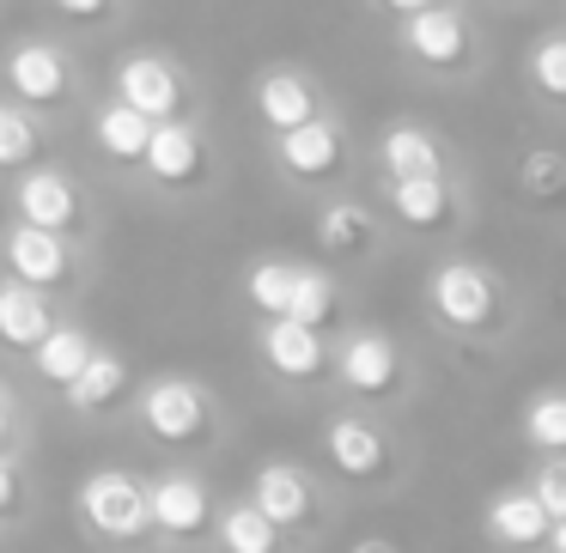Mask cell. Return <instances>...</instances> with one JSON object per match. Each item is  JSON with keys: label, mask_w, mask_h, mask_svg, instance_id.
Segmentation results:
<instances>
[{"label": "cell", "mask_w": 566, "mask_h": 553, "mask_svg": "<svg viewBox=\"0 0 566 553\" xmlns=\"http://www.w3.org/2000/svg\"><path fill=\"white\" fill-rule=\"evenodd\" d=\"M80 511L98 535L111 541H135L153 529V492H140L135 475H92L80 492Z\"/></svg>", "instance_id": "obj_1"}, {"label": "cell", "mask_w": 566, "mask_h": 553, "mask_svg": "<svg viewBox=\"0 0 566 553\" xmlns=\"http://www.w3.org/2000/svg\"><path fill=\"white\" fill-rule=\"evenodd\" d=\"M432 310H439L451 329H481L493 317V280L475 262H451V268L432 274Z\"/></svg>", "instance_id": "obj_2"}, {"label": "cell", "mask_w": 566, "mask_h": 553, "mask_svg": "<svg viewBox=\"0 0 566 553\" xmlns=\"http://www.w3.org/2000/svg\"><path fill=\"white\" fill-rule=\"evenodd\" d=\"M140 414H147V432L165 444H189L201 438V426H208V402H201L196 383L184 377H165L147 390V402H140Z\"/></svg>", "instance_id": "obj_3"}, {"label": "cell", "mask_w": 566, "mask_h": 553, "mask_svg": "<svg viewBox=\"0 0 566 553\" xmlns=\"http://www.w3.org/2000/svg\"><path fill=\"white\" fill-rule=\"evenodd\" d=\"M408 55L427 67H451L457 55L469 50V31L457 13H444V7H420V13H408V31H402Z\"/></svg>", "instance_id": "obj_4"}, {"label": "cell", "mask_w": 566, "mask_h": 553, "mask_svg": "<svg viewBox=\"0 0 566 553\" xmlns=\"http://www.w3.org/2000/svg\"><path fill=\"white\" fill-rule=\"evenodd\" d=\"M7 262H13V280H25V286H55L67 274L62 237H55L50 225H31V220L7 237Z\"/></svg>", "instance_id": "obj_5"}, {"label": "cell", "mask_w": 566, "mask_h": 553, "mask_svg": "<svg viewBox=\"0 0 566 553\" xmlns=\"http://www.w3.org/2000/svg\"><path fill=\"white\" fill-rule=\"evenodd\" d=\"M116 92H123V104H135L140 116H153V123L177 110V74L159 55H135V62L116 67Z\"/></svg>", "instance_id": "obj_6"}, {"label": "cell", "mask_w": 566, "mask_h": 553, "mask_svg": "<svg viewBox=\"0 0 566 553\" xmlns=\"http://www.w3.org/2000/svg\"><path fill=\"white\" fill-rule=\"evenodd\" d=\"M50 334H55V322H50V305L38 298V286H25V280L0 286V341H7V347H31V353H38Z\"/></svg>", "instance_id": "obj_7"}, {"label": "cell", "mask_w": 566, "mask_h": 553, "mask_svg": "<svg viewBox=\"0 0 566 553\" xmlns=\"http://www.w3.org/2000/svg\"><path fill=\"white\" fill-rule=\"evenodd\" d=\"M262 353H269V365L281 371V377H317V365H323L317 329L298 322V317H274L269 334H262Z\"/></svg>", "instance_id": "obj_8"}, {"label": "cell", "mask_w": 566, "mask_h": 553, "mask_svg": "<svg viewBox=\"0 0 566 553\" xmlns=\"http://www.w3.org/2000/svg\"><path fill=\"white\" fill-rule=\"evenodd\" d=\"M281 164L293 177H335V164H342V135L311 116V123H298L281 135Z\"/></svg>", "instance_id": "obj_9"}, {"label": "cell", "mask_w": 566, "mask_h": 553, "mask_svg": "<svg viewBox=\"0 0 566 553\" xmlns=\"http://www.w3.org/2000/svg\"><path fill=\"white\" fill-rule=\"evenodd\" d=\"M488 529H493V541H505V547H536V541L554 535V517H548V504H542L536 492H500Z\"/></svg>", "instance_id": "obj_10"}, {"label": "cell", "mask_w": 566, "mask_h": 553, "mask_svg": "<svg viewBox=\"0 0 566 553\" xmlns=\"http://www.w3.org/2000/svg\"><path fill=\"white\" fill-rule=\"evenodd\" d=\"M7 79H13V92L25 104H55L67 92V67H62V55H55L50 43H25V50H13Z\"/></svg>", "instance_id": "obj_11"}, {"label": "cell", "mask_w": 566, "mask_h": 553, "mask_svg": "<svg viewBox=\"0 0 566 553\" xmlns=\"http://www.w3.org/2000/svg\"><path fill=\"white\" fill-rule=\"evenodd\" d=\"M342 377L354 383L359 395H390L396 390V347L384 334H354L342 347Z\"/></svg>", "instance_id": "obj_12"}, {"label": "cell", "mask_w": 566, "mask_h": 553, "mask_svg": "<svg viewBox=\"0 0 566 553\" xmlns=\"http://www.w3.org/2000/svg\"><path fill=\"white\" fill-rule=\"evenodd\" d=\"M19 213H25L31 225L62 232V225L80 213V195H74V183H67L62 171H31L25 183H19Z\"/></svg>", "instance_id": "obj_13"}, {"label": "cell", "mask_w": 566, "mask_h": 553, "mask_svg": "<svg viewBox=\"0 0 566 553\" xmlns=\"http://www.w3.org/2000/svg\"><path fill=\"white\" fill-rule=\"evenodd\" d=\"M153 523L165 529V535H196L201 523H208V492H201V480L189 475H171L153 487Z\"/></svg>", "instance_id": "obj_14"}, {"label": "cell", "mask_w": 566, "mask_h": 553, "mask_svg": "<svg viewBox=\"0 0 566 553\" xmlns=\"http://www.w3.org/2000/svg\"><path fill=\"white\" fill-rule=\"evenodd\" d=\"M256 504L274 517L281 529H293V523H305V511H311V487H305V475H298L293 462H269L256 475Z\"/></svg>", "instance_id": "obj_15"}, {"label": "cell", "mask_w": 566, "mask_h": 553, "mask_svg": "<svg viewBox=\"0 0 566 553\" xmlns=\"http://www.w3.org/2000/svg\"><path fill=\"white\" fill-rule=\"evenodd\" d=\"M147 171L159 183H189L201 171V140L184 123H159L153 128V147H147Z\"/></svg>", "instance_id": "obj_16"}, {"label": "cell", "mask_w": 566, "mask_h": 553, "mask_svg": "<svg viewBox=\"0 0 566 553\" xmlns=\"http://www.w3.org/2000/svg\"><path fill=\"white\" fill-rule=\"evenodd\" d=\"M378 159H384V171H390V183L396 177H439V140H432L427 128L402 123V128L384 135Z\"/></svg>", "instance_id": "obj_17"}, {"label": "cell", "mask_w": 566, "mask_h": 553, "mask_svg": "<svg viewBox=\"0 0 566 553\" xmlns=\"http://www.w3.org/2000/svg\"><path fill=\"white\" fill-rule=\"evenodd\" d=\"M329 462L342 468V475H378L384 468V438L366 426V419H335L329 426Z\"/></svg>", "instance_id": "obj_18"}, {"label": "cell", "mask_w": 566, "mask_h": 553, "mask_svg": "<svg viewBox=\"0 0 566 553\" xmlns=\"http://www.w3.org/2000/svg\"><path fill=\"white\" fill-rule=\"evenodd\" d=\"M256 110H262V123L269 128H298V123H311V86L298 74H269L256 86Z\"/></svg>", "instance_id": "obj_19"}, {"label": "cell", "mask_w": 566, "mask_h": 553, "mask_svg": "<svg viewBox=\"0 0 566 553\" xmlns=\"http://www.w3.org/2000/svg\"><path fill=\"white\" fill-rule=\"evenodd\" d=\"M153 116H140L135 104H111V110L98 116V147L104 152H116V159H147V147H153Z\"/></svg>", "instance_id": "obj_20"}, {"label": "cell", "mask_w": 566, "mask_h": 553, "mask_svg": "<svg viewBox=\"0 0 566 553\" xmlns=\"http://www.w3.org/2000/svg\"><path fill=\"white\" fill-rule=\"evenodd\" d=\"M86 365H92V341H86L80 329H55L50 341L38 347V377H43V383H62V390H74Z\"/></svg>", "instance_id": "obj_21"}, {"label": "cell", "mask_w": 566, "mask_h": 553, "mask_svg": "<svg viewBox=\"0 0 566 553\" xmlns=\"http://www.w3.org/2000/svg\"><path fill=\"white\" fill-rule=\"evenodd\" d=\"M274 535H281V523H274V517L262 511L256 499H250V504H232V511L220 517L226 553H274Z\"/></svg>", "instance_id": "obj_22"}, {"label": "cell", "mask_w": 566, "mask_h": 553, "mask_svg": "<svg viewBox=\"0 0 566 553\" xmlns=\"http://www.w3.org/2000/svg\"><path fill=\"white\" fill-rule=\"evenodd\" d=\"M390 201H396V213H402L408 225H439L444 220V208H451V195H444V177H396L390 183Z\"/></svg>", "instance_id": "obj_23"}, {"label": "cell", "mask_w": 566, "mask_h": 553, "mask_svg": "<svg viewBox=\"0 0 566 553\" xmlns=\"http://www.w3.org/2000/svg\"><path fill=\"white\" fill-rule=\"evenodd\" d=\"M123 383H128L123 359H116V353H92V365L80 371V383L67 390V402H74V407H104L116 390H123Z\"/></svg>", "instance_id": "obj_24"}, {"label": "cell", "mask_w": 566, "mask_h": 553, "mask_svg": "<svg viewBox=\"0 0 566 553\" xmlns=\"http://www.w3.org/2000/svg\"><path fill=\"white\" fill-rule=\"evenodd\" d=\"M293 286H298V268H286V262H256V268H250V298H256V310H269V317H286V310H293Z\"/></svg>", "instance_id": "obj_25"}, {"label": "cell", "mask_w": 566, "mask_h": 553, "mask_svg": "<svg viewBox=\"0 0 566 553\" xmlns=\"http://www.w3.org/2000/svg\"><path fill=\"white\" fill-rule=\"evenodd\" d=\"M366 237H371L366 208H354V201H335V208L323 213V244H329L335 256H347V249H366Z\"/></svg>", "instance_id": "obj_26"}, {"label": "cell", "mask_w": 566, "mask_h": 553, "mask_svg": "<svg viewBox=\"0 0 566 553\" xmlns=\"http://www.w3.org/2000/svg\"><path fill=\"white\" fill-rule=\"evenodd\" d=\"M524 432L536 450H566V395H536L524 414Z\"/></svg>", "instance_id": "obj_27"}, {"label": "cell", "mask_w": 566, "mask_h": 553, "mask_svg": "<svg viewBox=\"0 0 566 553\" xmlns=\"http://www.w3.org/2000/svg\"><path fill=\"white\" fill-rule=\"evenodd\" d=\"M329 310H335V286H329V274H317V268H298V286H293V310L286 317H298V322H329Z\"/></svg>", "instance_id": "obj_28"}, {"label": "cell", "mask_w": 566, "mask_h": 553, "mask_svg": "<svg viewBox=\"0 0 566 553\" xmlns=\"http://www.w3.org/2000/svg\"><path fill=\"white\" fill-rule=\"evenodd\" d=\"M38 152V128L19 104H0V164H25Z\"/></svg>", "instance_id": "obj_29"}, {"label": "cell", "mask_w": 566, "mask_h": 553, "mask_svg": "<svg viewBox=\"0 0 566 553\" xmlns=\"http://www.w3.org/2000/svg\"><path fill=\"white\" fill-rule=\"evenodd\" d=\"M524 189H530V195H542V201L566 195V159H560V152H548V147L530 152V159H524Z\"/></svg>", "instance_id": "obj_30"}, {"label": "cell", "mask_w": 566, "mask_h": 553, "mask_svg": "<svg viewBox=\"0 0 566 553\" xmlns=\"http://www.w3.org/2000/svg\"><path fill=\"white\" fill-rule=\"evenodd\" d=\"M530 74L548 98H566V38H548L536 55H530Z\"/></svg>", "instance_id": "obj_31"}, {"label": "cell", "mask_w": 566, "mask_h": 553, "mask_svg": "<svg viewBox=\"0 0 566 553\" xmlns=\"http://www.w3.org/2000/svg\"><path fill=\"white\" fill-rule=\"evenodd\" d=\"M530 492H536V499L548 504V517L560 523V517H566V462H548V468L536 475V487H530Z\"/></svg>", "instance_id": "obj_32"}, {"label": "cell", "mask_w": 566, "mask_h": 553, "mask_svg": "<svg viewBox=\"0 0 566 553\" xmlns=\"http://www.w3.org/2000/svg\"><path fill=\"white\" fill-rule=\"evenodd\" d=\"M55 7H62L67 19H98L104 7H111V0H55Z\"/></svg>", "instance_id": "obj_33"}, {"label": "cell", "mask_w": 566, "mask_h": 553, "mask_svg": "<svg viewBox=\"0 0 566 553\" xmlns=\"http://www.w3.org/2000/svg\"><path fill=\"white\" fill-rule=\"evenodd\" d=\"M19 499V475H13V462H7V456H0V511H7V504Z\"/></svg>", "instance_id": "obj_34"}, {"label": "cell", "mask_w": 566, "mask_h": 553, "mask_svg": "<svg viewBox=\"0 0 566 553\" xmlns=\"http://www.w3.org/2000/svg\"><path fill=\"white\" fill-rule=\"evenodd\" d=\"M384 7H390V13H402V19H408V13H420V7H432V0H384Z\"/></svg>", "instance_id": "obj_35"}, {"label": "cell", "mask_w": 566, "mask_h": 553, "mask_svg": "<svg viewBox=\"0 0 566 553\" xmlns=\"http://www.w3.org/2000/svg\"><path fill=\"white\" fill-rule=\"evenodd\" d=\"M354 553H396L390 541H354Z\"/></svg>", "instance_id": "obj_36"}, {"label": "cell", "mask_w": 566, "mask_h": 553, "mask_svg": "<svg viewBox=\"0 0 566 553\" xmlns=\"http://www.w3.org/2000/svg\"><path fill=\"white\" fill-rule=\"evenodd\" d=\"M548 541H554V553H566V517L554 523V535H548Z\"/></svg>", "instance_id": "obj_37"}, {"label": "cell", "mask_w": 566, "mask_h": 553, "mask_svg": "<svg viewBox=\"0 0 566 553\" xmlns=\"http://www.w3.org/2000/svg\"><path fill=\"white\" fill-rule=\"evenodd\" d=\"M0 438H7V402H0Z\"/></svg>", "instance_id": "obj_38"}]
</instances>
